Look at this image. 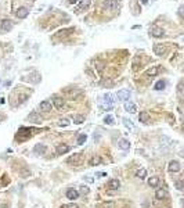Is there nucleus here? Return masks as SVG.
Returning <instances> with one entry per match:
<instances>
[{
	"label": "nucleus",
	"mask_w": 184,
	"mask_h": 208,
	"mask_svg": "<svg viewBox=\"0 0 184 208\" xmlns=\"http://www.w3.org/2000/svg\"><path fill=\"white\" fill-rule=\"evenodd\" d=\"M36 130H38V129H35V128H21L19 129V132L15 135V139L17 140H19V142H22L25 139H28L31 135H33Z\"/></svg>",
	"instance_id": "f257e3e1"
},
{
	"label": "nucleus",
	"mask_w": 184,
	"mask_h": 208,
	"mask_svg": "<svg viewBox=\"0 0 184 208\" xmlns=\"http://www.w3.org/2000/svg\"><path fill=\"white\" fill-rule=\"evenodd\" d=\"M112 108H113V99L109 93H107L103 97V110H112Z\"/></svg>",
	"instance_id": "f03ea898"
},
{
	"label": "nucleus",
	"mask_w": 184,
	"mask_h": 208,
	"mask_svg": "<svg viewBox=\"0 0 184 208\" xmlns=\"http://www.w3.org/2000/svg\"><path fill=\"white\" fill-rule=\"evenodd\" d=\"M116 97H118V100L119 101H128L129 97H130V92H129L128 89H120L119 92L116 93Z\"/></svg>",
	"instance_id": "7ed1b4c3"
},
{
	"label": "nucleus",
	"mask_w": 184,
	"mask_h": 208,
	"mask_svg": "<svg viewBox=\"0 0 184 208\" xmlns=\"http://www.w3.org/2000/svg\"><path fill=\"white\" fill-rule=\"evenodd\" d=\"M80 160H82V154L80 153H76V154H72L68 160H66V164H71V165H76L79 164Z\"/></svg>",
	"instance_id": "20e7f679"
},
{
	"label": "nucleus",
	"mask_w": 184,
	"mask_h": 208,
	"mask_svg": "<svg viewBox=\"0 0 184 208\" xmlns=\"http://www.w3.org/2000/svg\"><path fill=\"white\" fill-rule=\"evenodd\" d=\"M53 104H54V107L58 108V110H62L65 107V101L62 97H58V96H54L53 97Z\"/></svg>",
	"instance_id": "39448f33"
},
{
	"label": "nucleus",
	"mask_w": 184,
	"mask_h": 208,
	"mask_svg": "<svg viewBox=\"0 0 184 208\" xmlns=\"http://www.w3.org/2000/svg\"><path fill=\"white\" fill-rule=\"evenodd\" d=\"M79 192L78 190H75V189H68L66 190V197L69 199V200H76V199H79Z\"/></svg>",
	"instance_id": "423d86ee"
},
{
	"label": "nucleus",
	"mask_w": 184,
	"mask_h": 208,
	"mask_svg": "<svg viewBox=\"0 0 184 208\" xmlns=\"http://www.w3.org/2000/svg\"><path fill=\"white\" fill-rule=\"evenodd\" d=\"M125 110L128 112H130V114H136L137 112V107L134 103H132V101H126L125 103Z\"/></svg>",
	"instance_id": "0eeeda50"
},
{
	"label": "nucleus",
	"mask_w": 184,
	"mask_h": 208,
	"mask_svg": "<svg viewBox=\"0 0 184 208\" xmlns=\"http://www.w3.org/2000/svg\"><path fill=\"white\" fill-rule=\"evenodd\" d=\"M64 93L68 95L69 99H76V96L80 95L82 92H80V90H76V89H64Z\"/></svg>",
	"instance_id": "6e6552de"
},
{
	"label": "nucleus",
	"mask_w": 184,
	"mask_h": 208,
	"mask_svg": "<svg viewBox=\"0 0 184 208\" xmlns=\"http://www.w3.org/2000/svg\"><path fill=\"white\" fill-rule=\"evenodd\" d=\"M151 35L154 38H162V36L165 35V31L160 29V28H158V26H154L151 29Z\"/></svg>",
	"instance_id": "1a4fd4ad"
},
{
	"label": "nucleus",
	"mask_w": 184,
	"mask_h": 208,
	"mask_svg": "<svg viewBox=\"0 0 184 208\" xmlns=\"http://www.w3.org/2000/svg\"><path fill=\"white\" fill-rule=\"evenodd\" d=\"M89 164L91 165V167H96V165H101L103 164V158L101 157H98V155H93L90 160H89Z\"/></svg>",
	"instance_id": "9d476101"
},
{
	"label": "nucleus",
	"mask_w": 184,
	"mask_h": 208,
	"mask_svg": "<svg viewBox=\"0 0 184 208\" xmlns=\"http://www.w3.org/2000/svg\"><path fill=\"white\" fill-rule=\"evenodd\" d=\"M51 104H50V101H47V100H43L42 103H40V110L44 112H50L51 111Z\"/></svg>",
	"instance_id": "9b49d317"
},
{
	"label": "nucleus",
	"mask_w": 184,
	"mask_h": 208,
	"mask_svg": "<svg viewBox=\"0 0 184 208\" xmlns=\"http://www.w3.org/2000/svg\"><path fill=\"white\" fill-rule=\"evenodd\" d=\"M168 169H169V172H177V171H180V164L177 161H170Z\"/></svg>",
	"instance_id": "f8f14e48"
},
{
	"label": "nucleus",
	"mask_w": 184,
	"mask_h": 208,
	"mask_svg": "<svg viewBox=\"0 0 184 208\" xmlns=\"http://www.w3.org/2000/svg\"><path fill=\"white\" fill-rule=\"evenodd\" d=\"M108 187H109L111 190H118L120 187V182L118 179H111V180L108 182Z\"/></svg>",
	"instance_id": "ddd939ff"
},
{
	"label": "nucleus",
	"mask_w": 184,
	"mask_h": 208,
	"mask_svg": "<svg viewBox=\"0 0 184 208\" xmlns=\"http://www.w3.org/2000/svg\"><path fill=\"white\" fill-rule=\"evenodd\" d=\"M11 28H13V22H11L10 20H3V21H1V31L7 32Z\"/></svg>",
	"instance_id": "4468645a"
},
{
	"label": "nucleus",
	"mask_w": 184,
	"mask_h": 208,
	"mask_svg": "<svg viewBox=\"0 0 184 208\" xmlns=\"http://www.w3.org/2000/svg\"><path fill=\"white\" fill-rule=\"evenodd\" d=\"M119 147L122 149V150L128 151L129 149H130V142H129L128 139H120L119 140Z\"/></svg>",
	"instance_id": "2eb2a0df"
},
{
	"label": "nucleus",
	"mask_w": 184,
	"mask_h": 208,
	"mask_svg": "<svg viewBox=\"0 0 184 208\" xmlns=\"http://www.w3.org/2000/svg\"><path fill=\"white\" fill-rule=\"evenodd\" d=\"M69 151V146L66 144H58L57 146V154H64V153Z\"/></svg>",
	"instance_id": "dca6fc26"
},
{
	"label": "nucleus",
	"mask_w": 184,
	"mask_h": 208,
	"mask_svg": "<svg viewBox=\"0 0 184 208\" xmlns=\"http://www.w3.org/2000/svg\"><path fill=\"white\" fill-rule=\"evenodd\" d=\"M166 196H168V193H166V190H165V189H158V190H156V193H155V197H156L158 200H163Z\"/></svg>",
	"instance_id": "f3484780"
},
{
	"label": "nucleus",
	"mask_w": 184,
	"mask_h": 208,
	"mask_svg": "<svg viewBox=\"0 0 184 208\" xmlns=\"http://www.w3.org/2000/svg\"><path fill=\"white\" fill-rule=\"evenodd\" d=\"M28 121L35 122V124H40V117L36 114V112H31V114L28 115Z\"/></svg>",
	"instance_id": "a211bd4d"
},
{
	"label": "nucleus",
	"mask_w": 184,
	"mask_h": 208,
	"mask_svg": "<svg viewBox=\"0 0 184 208\" xmlns=\"http://www.w3.org/2000/svg\"><path fill=\"white\" fill-rule=\"evenodd\" d=\"M15 14H17V17H18V18H25V17L28 16V8H25V7L18 8Z\"/></svg>",
	"instance_id": "6ab92c4d"
},
{
	"label": "nucleus",
	"mask_w": 184,
	"mask_h": 208,
	"mask_svg": "<svg viewBox=\"0 0 184 208\" xmlns=\"http://www.w3.org/2000/svg\"><path fill=\"white\" fill-rule=\"evenodd\" d=\"M165 50H166V47L162 46V45H155V46H154V51H155L158 56H162V54L165 53Z\"/></svg>",
	"instance_id": "aec40b11"
},
{
	"label": "nucleus",
	"mask_w": 184,
	"mask_h": 208,
	"mask_svg": "<svg viewBox=\"0 0 184 208\" xmlns=\"http://www.w3.org/2000/svg\"><path fill=\"white\" fill-rule=\"evenodd\" d=\"M123 125H125V126H126L129 130H134V129H136L134 124H133V122H132L130 120H128V118H123Z\"/></svg>",
	"instance_id": "412c9836"
},
{
	"label": "nucleus",
	"mask_w": 184,
	"mask_h": 208,
	"mask_svg": "<svg viewBox=\"0 0 184 208\" xmlns=\"http://www.w3.org/2000/svg\"><path fill=\"white\" fill-rule=\"evenodd\" d=\"M158 72H159V67H152V68H150L148 71L145 72V75L147 76H155Z\"/></svg>",
	"instance_id": "4be33fe9"
},
{
	"label": "nucleus",
	"mask_w": 184,
	"mask_h": 208,
	"mask_svg": "<svg viewBox=\"0 0 184 208\" xmlns=\"http://www.w3.org/2000/svg\"><path fill=\"white\" fill-rule=\"evenodd\" d=\"M148 184L152 186V187H156V186L159 184V178H156V176H151V178L148 179Z\"/></svg>",
	"instance_id": "5701e85b"
},
{
	"label": "nucleus",
	"mask_w": 184,
	"mask_h": 208,
	"mask_svg": "<svg viewBox=\"0 0 184 208\" xmlns=\"http://www.w3.org/2000/svg\"><path fill=\"white\" fill-rule=\"evenodd\" d=\"M138 120H140V122H143V124H147V122H148V120H150V115H148L145 111H143V112H140Z\"/></svg>",
	"instance_id": "b1692460"
},
{
	"label": "nucleus",
	"mask_w": 184,
	"mask_h": 208,
	"mask_svg": "<svg viewBox=\"0 0 184 208\" xmlns=\"http://www.w3.org/2000/svg\"><path fill=\"white\" fill-rule=\"evenodd\" d=\"M104 6H105V8H116L118 3H116L115 0H105Z\"/></svg>",
	"instance_id": "393cba45"
},
{
	"label": "nucleus",
	"mask_w": 184,
	"mask_h": 208,
	"mask_svg": "<svg viewBox=\"0 0 184 208\" xmlns=\"http://www.w3.org/2000/svg\"><path fill=\"white\" fill-rule=\"evenodd\" d=\"M165 86H166V82H165V80H158V82L155 83L154 89H155V90H163Z\"/></svg>",
	"instance_id": "a878e982"
},
{
	"label": "nucleus",
	"mask_w": 184,
	"mask_h": 208,
	"mask_svg": "<svg viewBox=\"0 0 184 208\" xmlns=\"http://www.w3.org/2000/svg\"><path fill=\"white\" fill-rule=\"evenodd\" d=\"M33 151L36 153V154H42L43 151H46V146H43V144H36L35 149H33Z\"/></svg>",
	"instance_id": "bb28decb"
},
{
	"label": "nucleus",
	"mask_w": 184,
	"mask_h": 208,
	"mask_svg": "<svg viewBox=\"0 0 184 208\" xmlns=\"http://www.w3.org/2000/svg\"><path fill=\"white\" fill-rule=\"evenodd\" d=\"M90 3H91V0H82L79 4V10H86L90 6Z\"/></svg>",
	"instance_id": "cd10ccee"
},
{
	"label": "nucleus",
	"mask_w": 184,
	"mask_h": 208,
	"mask_svg": "<svg viewBox=\"0 0 184 208\" xmlns=\"http://www.w3.org/2000/svg\"><path fill=\"white\" fill-rule=\"evenodd\" d=\"M83 122H85V117H83V115H75V118H73V124L79 125V124H83Z\"/></svg>",
	"instance_id": "c85d7f7f"
},
{
	"label": "nucleus",
	"mask_w": 184,
	"mask_h": 208,
	"mask_svg": "<svg viewBox=\"0 0 184 208\" xmlns=\"http://www.w3.org/2000/svg\"><path fill=\"white\" fill-rule=\"evenodd\" d=\"M100 207L101 208H113L115 207V203H113V201H107V203H103Z\"/></svg>",
	"instance_id": "c756f323"
},
{
	"label": "nucleus",
	"mask_w": 184,
	"mask_h": 208,
	"mask_svg": "<svg viewBox=\"0 0 184 208\" xmlns=\"http://www.w3.org/2000/svg\"><path fill=\"white\" fill-rule=\"evenodd\" d=\"M115 121H113V117L112 115H107L104 118V124H107V125H112Z\"/></svg>",
	"instance_id": "7c9ffc66"
},
{
	"label": "nucleus",
	"mask_w": 184,
	"mask_h": 208,
	"mask_svg": "<svg viewBox=\"0 0 184 208\" xmlns=\"http://www.w3.org/2000/svg\"><path fill=\"white\" fill-rule=\"evenodd\" d=\"M136 175H137V178H140V179H144L145 175H147V171H145V169H138Z\"/></svg>",
	"instance_id": "2f4dec72"
},
{
	"label": "nucleus",
	"mask_w": 184,
	"mask_h": 208,
	"mask_svg": "<svg viewBox=\"0 0 184 208\" xmlns=\"http://www.w3.org/2000/svg\"><path fill=\"white\" fill-rule=\"evenodd\" d=\"M58 125H60V126H68V125H69V121L66 120V118H62V120L58 122Z\"/></svg>",
	"instance_id": "473e14b6"
},
{
	"label": "nucleus",
	"mask_w": 184,
	"mask_h": 208,
	"mask_svg": "<svg viewBox=\"0 0 184 208\" xmlns=\"http://www.w3.org/2000/svg\"><path fill=\"white\" fill-rule=\"evenodd\" d=\"M86 139H87V136H86V135H80L79 139H78V144H83L85 142H86Z\"/></svg>",
	"instance_id": "72a5a7b5"
},
{
	"label": "nucleus",
	"mask_w": 184,
	"mask_h": 208,
	"mask_svg": "<svg viewBox=\"0 0 184 208\" xmlns=\"http://www.w3.org/2000/svg\"><path fill=\"white\" fill-rule=\"evenodd\" d=\"M177 14H179V17H180V18H184V6H180L179 11H177Z\"/></svg>",
	"instance_id": "f704fd0d"
},
{
	"label": "nucleus",
	"mask_w": 184,
	"mask_h": 208,
	"mask_svg": "<svg viewBox=\"0 0 184 208\" xmlns=\"http://www.w3.org/2000/svg\"><path fill=\"white\" fill-rule=\"evenodd\" d=\"M62 208H79V207H78L76 204H65Z\"/></svg>",
	"instance_id": "c9c22d12"
},
{
	"label": "nucleus",
	"mask_w": 184,
	"mask_h": 208,
	"mask_svg": "<svg viewBox=\"0 0 184 208\" xmlns=\"http://www.w3.org/2000/svg\"><path fill=\"white\" fill-rule=\"evenodd\" d=\"M80 192L85 193V194H87V193H89V187H86V186H82V187H80Z\"/></svg>",
	"instance_id": "e433bc0d"
},
{
	"label": "nucleus",
	"mask_w": 184,
	"mask_h": 208,
	"mask_svg": "<svg viewBox=\"0 0 184 208\" xmlns=\"http://www.w3.org/2000/svg\"><path fill=\"white\" fill-rule=\"evenodd\" d=\"M85 180H86L87 183H93V178H87V176H85Z\"/></svg>",
	"instance_id": "4c0bfd02"
},
{
	"label": "nucleus",
	"mask_w": 184,
	"mask_h": 208,
	"mask_svg": "<svg viewBox=\"0 0 184 208\" xmlns=\"http://www.w3.org/2000/svg\"><path fill=\"white\" fill-rule=\"evenodd\" d=\"M176 187H177V189H183V183H181V182H177Z\"/></svg>",
	"instance_id": "58836bf2"
},
{
	"label": "nucleus",
	"mask_w": 184,
	"mask_h": 208,
	"mask_svg": "<svg viewBox=\"0 0 184 208\" xmlns=\"http://www.w3.org/2000/svg\"><path fill=\"white\" fill-rule=\"evenodd\" d=\"M140 1H141L143 4H147V3H148V0H140Z\"/></svg>",
	"instance_id": "ea45409f"
},
{
	"label": "nucleus",
	"mask_w": 184,
	"mask_h": 208,
	"mask_svg": "<svg viewBox=\"0 0 184 208\" xmlns=\"http://www.w3.org/2000/svg\"><path fill=\"white\" fill-rule=\"evenodd\" d=\"M76 1H78V0H69V3H71V4H75Z\"/></svg>",
	"instance_id": "a19ab883"
},
{
	"label": "nucleus",
	"mask_w": 184,
	"mask_h": 208,
	"mask_svg": "<svg viewBox=\"0 0 184 208\" xmlns=\"http://www.w3.org/2000/svg\"><path fill=\"white\" fill-rule=\"evenodd\" d=\"M183 71H184V67H183Z\"/></svg>",
	"instance_id": "79ce46f5"
}]
</instances>
